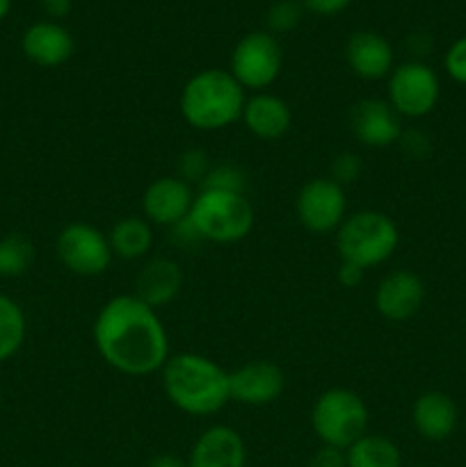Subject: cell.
Listing matches in <instances>:
<instances>
[{"label":"cell","mask_w":466,"mask_h":467,"mask_svg":"<svg viewBox=\"0 0 466 467\" xmlns=\"http://www.w3.org/2000/svg\"><path fill=\"white\" fill-rule=\"evenodd\" d=\"M9 7H12V0H0V21L9 14Z\"/></svg>","instance_id":"35"},{"label":"cell","mask_w":466,"mask_h":467,"mask_svg":"<svg viewBox=\"0 0 466 467\" xmlns=\"http://www.w3.org/2000/svg\"><path fill=\"white\" fill-rule=\"evenodd\" d=\"M210 167H213V164H210V160L206 158V153L204 150H196V149H190V150H185V153L181 155V158H178V173L176 176L181 178V181H185V182H204V178H206V173L210 171Z\"/></svg>","instance_id":"26"},{"label":"cell","mask_w":466,"mask_h":467,"mask_svg":"<svg viewBox=\"0 0 466 467\" xmlns=\"http://www.w3.org/2000/svg\"><path fill=\"white\" fill-rule=\"evenodd\" d=\"M295 214L302 228L313 235L336 233L347 217L345 187L332 178H311L297 192Z\"/></svg>","instance_id":"10"},{"label":"cell","mask_w":466,"mask_h":467,"mask_svg":"<svg viewBox=\"0 0 466 467\" xmlns=\"http://www.w3.org/2000/svg\"><path fill=\"white\" fill-rule=\"evenodd\" d=\"M370 413L361 395L347 388H329L311 409V427L320 445L345 451L368 433Z\"/></svg>","instance_id":"6"},{"label":"cell","mask_w":466,"mask_h":467,"mask_svg":"<svg viewBox=\"0 0 466 467\" xmlns=\"http://www.w3.org/2000/svg\"><path fill=\"white\" fill-rule=\"evenodd\" d=\"M245 100V89L228 68H204L185 82L178 109L187 126L201 132H215L240 121Z\"/></svg>","instance_id":"3"},{"label":"cell","mask_w":466,"mask_h":467,"mask_svg":"<svg viewBox=\"0 0 466 467\" xmlns=\"http://www.w3.org/2000/svg\"><path fill=\"white\" fill-rule=\"evenodd\" d=\"M443 68L450 80H455L457 85H466V36L452 41L450 48L443 55Z\"/></svg>","instance_id":"29"},{"label":"cell","mask_w":466,"mask_h":467,"mask_svg":"<svg viewBox=\"0 0 466 467\" xmlns=\"http://www.w3.org/2000/svg\"><path fill=\"white\" fill-rule=\"evenodd\" d=\"M195 187L178 176H163L142 194V214L151 226L174 228L185 222L195 205Z\"/></svg>","instance_id":"11"},{"label":"cell","mask_w":466,"mask_h":467,"mask_svg":"<svg viewBox=\"0 0 466 467\" xmlns=\"http://www.w3.org/2000/svg\"><path fill=\"white\" fill-rule=\"evenodd\" d=\"M183 287V269L172 258H151L135 278L132 295L151 308H163L172 304Z\"/></svg>","instance_id":"20"},{"label":"cell","mask_w":466,"mask_h":467,"mask_svg":"<svg viewBox=\"0 0 466 467\" xmlns=\"http://www.w3.org/2000/svg\"><path fill=\"white\" fill-rule=\"evenodd\" d=\"M457 422H460V410L446 392L428 390L411 406V424L423 441H446L455 433Z\"/></svg>","instance_id":"16"},{"label":"cell","mask_w":466,"mask_h":467,"mask_svg":"<svg viewBox=\"0 0 466 467\" xmlns=\"http://www.w3.org/2000/svg\"><path fill=\"white\" fill-rule=\"evenodd\" d=\"M352 135L368 149H388L402 140V119L382 99H364L350 112Z\"/></svg>","instance_id":"13"},{"label":"cell","mask_w":466,"mask_h":467,"mask_svg":"<svg viewBox=\"0 0 466 467\" xmlns=\"http://www.w3.org/2000/svg\"><path fill=\"white\" fill-rule=\"evenodd\" d=\"M361 171H364V164H361L359 155L345 150V153L334 158L332 176L329 178H332L334 182H338L341 187H345V185H352V182L361 176Z\"/></svg>","instance_id":"28"},{"label":"cell","mask_w":466,"mask_h":467,"mask_svg":"<svg viewBox=\"0 0 466 467\" xmlns=\"http://www.w3.org/2000/svg\"><path fill=\"white\" fill-rule=\"evenodd\" d=\"M26 313L12 296L0 295V363L14 358L26 342Z\"/></svg>","instance_id":"23"},{"label":"cell","mask_w":466,"mask_h":467,"mask_svg":"<svg viewBox=\"0 0 466 467\" xmlns=\"http://www.w3.org/2000/svg\"><path fill=\"white\" fill-rule=\"evenodd\" d=\"M364 274L365 272L361 267H356V265H352V263H343V260H341V265H338L336 278H338V283H341V285L356 287L361 281H364Z\"/></svg>","instance_id":"32"},{"label":"cell","mask_w":466,"mask_h":467,"mask_svg":"<svg viewBox=\"0 0 466 467\" xmlns=\"http://www.w3.org/2000/svg\"><path fill=\"white\" fill-rule=\"evenodd\" d=\"M388 105L400 119H423L439 105L441 82L432 67L423 62H405L393 67L388 76Z\"/></svg>","instance_id":"8"},{"label":"cell","mask_w":466,"mask_h":467,"mask_svg":"<svg viewBox=\"0 0 466 467\" xmlns=\"http://www.w3.org/2000/svg\"><path fill=\"white\" fill-rule=\"evenodd\" d=\"M347 467H402V451L391 438L365 433L345 450Z\"/></svg>","instance_id":"22"},{"label":"cell","mask_w":466,"mask_h":467,"mask_svg":"<svg viewBox=\"0 0 466 467\" xmlns=\"http://www.w3.org/2000/svg\"><path fill=\"white\" fill-rule=\"evenodd\" d=\"M190 223L195 226L201 242L215 244H236L245 240L254 228V205L245 192L227 190H199L190 213Z\"/></svg>","instance_id":"5"},{"label":"cell","mask_w":466,"mask_h":467,"mask_svg":"<svg viewBox=\"0 0 466 467\" xmlns=\"http://www.w3.org/2000/svg\"><path fill=\"white\" fill-rule=\"evenodd\" d=\"M336 251L343 263L365 269L387 263L400 246L397 223L379 210H359L347 214L336 233Z\"/></svg>","instance_id":"4"},{"label":"cell","mask_w":466,"mask_h":467,"mask_svg":"<svg viewBox=\"0 0 466 467\" xmlns=\"http://www.w3.org/2000/svg\"><path fill=\"white\" fill-rule=\"evenodd\" d=\"M0 404H3V392H0Z\"/></svg>","instance_id":"36"},{"label":"cell","mask_w":466,"mask_h":467,"mask_svg":"<svg viewBox=\"0 0 466 467\" xmlns=\"http://www.w3.org/2000/svg\"><path fill=\"white\" fill-rule=\"evenodd\" d=\"M247 447L240 433L227 424H213L192 445L187 467H245Z\"/></svg>","instance_id":"15"},{"label":"cell","mask_w":466,"mask_h":467,"mask_svg":"<svg viewBox=\"0 0 466 467\" xmlns=\"http://www.w3.org/2000/svg\"><path fill=\"white\" fill-rule=\"evenodd\" d=\"M231 401L242 406H270L286 390V374L277 363L270 360H249L233 372H228Z\"/></svg>","instance_id":"12"},{"label":"cell","mask_w":466,"mask_h":467,"mask_svg":"<svg viewBox=\"0 0 466 467\" xmlns=\"http://www.w3.org/2000/svg\"><path fill=\"white\" fill-rule=\"evenodd\" d=\"M41 5H44V9L48 16L64 18L69 12H71L73 0H41Z\"/></svg>","instance_id":"33"},{"label":"cell","mask_w":466,"mask_h":467,"mask_svg":"<svg viewBox=\"0 0 466 467\" xmlns=\"http://www.w3.org/2000/svg\"><path fill=\"white\" fill-rule=\"evenodd\" d=\"M302 18V3L295 0H279L270 7L268 12V26L274 32H288L300 23Z\"/></svg>","instance_id":"27"},{"label":"cell","mask_w":466,"mask_h":467,"mask_svg":"<svg viewBox=\"0 0 466 467\" xmlns=\"http://www.w3.org/2000/svg\"><path fill=\"white\" fill-rule=\"evenodd\" d=\"M425 301V285L409 269L387 274L375 290V308L388 322H407L420 310Z\"/></svg>","instance_id":"14"},{"label":"cell","mask_w":466,"mask_h":467,"mask_svg":"<svg viewBox=\"0 0 466 467\" xmlns=\"http://www.w3.org/2000/svg\"><path fill=\"white\" fill-rule=\"evenodd\" d=\"M201 190L245 192V173L236 164H213L201 182Z\"/></svg>","instance_id":"25"},{"label":"cell","mask_w":466,"mask_h":467,"mask_svg":"<svg viewBox=\"0 0 466 467\" xmlns=\"http://www.w3.org/2000/svg\"><path fill=\"white\" fill-rule=\"evenodd\" d=\"M35 263V244L21 233L0 237V278L23 276Z\"/></svg>","instance_id":"24"},{"label":"cell","mask_w":466,"mask_h":467,"mask_svg":"<svg viewBox=\"0 0 466 467\" xmlns=\"http://www.w3.org/2000/svg\"><path fill=\"white\" fill-rule=\"evenodd\" d=\"M110 249L119 260H142L154 249V226L144 217H123L110 228Z\"/></svg>","instance_id":"21"},{"label":"cell","mask_w":466,"mask_h":467,"mask_svg":"<svg viewBox=\"0 0 466 467\" xmlns=\"http://www.w3.org/2000/svg\"><path fill=\"white\" fill-rule=\"evenodd\" d=\"M240 121L245 123V128L256 140L277 141L291 130L292 112L286 100L279 99V96L268 94V91H256V94L247 96Z\"/></svg>","instance_id":"17"},{"label":"cell","mask_w":466,"mask_h":467,"mask_svg":"<svg viewBox=\"0 0 466 467\" xmlns=\"http://www.w3.org/2000/svg\"><path fill=\"white\" fill-rule=\"evenodd\" d=\"M163 390L174 409L192 418H208L219 413L231 401L228 372L213 358L201 354L169 356L160 369Z\"/></svg>","instance_id":"2"},{"label":"cell","mask_w":466,"mask_h":467,"mask_svg":"<svg viewBox=\"0 0 466 467\" xmlns=\"http://www.w3.org/2000/svg\"><path fill=\"white\" fill-rule=\"evenodd\" d=\"M149 467H187V459L176 454H158L149 461Z\"/></svg>","instance_id":"34"},{"label":"cell","mask_w":466,"mask_h":467,"mask_svg":"<svg viewBox=\"0 0 466 467\" xmlns=\"http://www.w3.org/2000/svg\"><path fill=\"white\" fill-rule=\"evenodd\" d=\"M309 467H347V456L336 447L320 445V450L311 456Z\"/></svg>","instance_id":"30"},{"label":"cell","mask_w":466,"mask_h":467,"mask_svg":"<svg viewBox=\"0 0 466 467\" xmlns=\"http://www.w3.org/2000/svg\"><path fill=\"white\" fill-rule=\"evenodd\" d=\"M91 336L101 358L126 377H149L169 360V336L158 310L135 295L101 306Z\"/></svg>","instance_id":"1"},{"label":"cell","mask_w":466,"mask_h":467,"mask_svg":"<svg viewBox=\"0 0 466 467\" xmlns=\"http://www.w3.org/2000/svg\"><path fill=\"white\" fill-rule=\"evenodd\" d=\"M21 46L26 57L32 64L44 68L62 67L64 62L71 59L73 50H76V41H73L71 32L50 21H41L27 27Z\"/></svg>","instance_id":"18"},{"label":"cell","mask_w":466,"mask_h":467,"mask_svg":"<svg viewBox=\"0 0 466 467\" xmlns=\"http://www.w3.org/2000/svg\"><path fill=\"white\" fill-rule=\"evenodd\" d=\"M58 258L76 276H101L112 263L108 235L87 222H73L59 231Z\"/></svg>","instance_id":"9"},{"label":"cell","mask_w":466,"mask_h":467,"mask_svg":"<svg viewBox=\"0 0 466 467\" xmlns=\"http://www.w3.org/2000/svg\"><path fill=\"white\" fill-rule=\"evenodd\" d=\"M345 59L361 80H382L393 71V48L377 32H355L347 39Z\"/></svg>","instance_id":"19"},{"label":"cell","mask_w":466,"mask_h":467,"mask_svg":"<svg viewBox=\"0 0 466 467\" xmlns=\"http://www.w3.org/2000/svg\"><path fill=\"white\" fill-rule=\"evenodd\" d=\"M283 67V50L270 32H249L236 44L228 73L245 91H265L274 85Z\"/></svg>","instance_id":"7"},{"label":"cell","mask_w":466,"mask_h":467,"mask_svg":"<svg viewBox=\"0 0 466 467\" xmlns=\"http://www.w3.org/2000/svg\"><path fill=\"white\" fill-rule=\"evenodd\" d=\"M300 3L302 7L318 14V16H334V14L343 12L350 5V0H300Z\"/></svg>","instance_id":"31"}]
</instances>
